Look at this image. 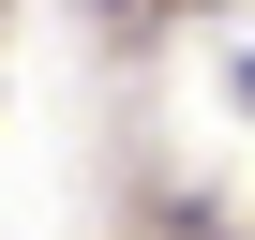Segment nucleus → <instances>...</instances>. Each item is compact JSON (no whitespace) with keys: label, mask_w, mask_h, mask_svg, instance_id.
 I'll return each mask as SVG.
<instances>
[{"label":"nucleus","mask_w":255,"mask_h":240,"mask_svg":"<svg viewBox=\"0 0 255 240\" xmlns=\"http://www.w3.org/2000/svg\"><path fill=\"white\" fill-rule=\"evenodd\" d=\"M210 240H240V225H210Z\"/></svg>","instance_id":"obj_1"}]
</instances>
